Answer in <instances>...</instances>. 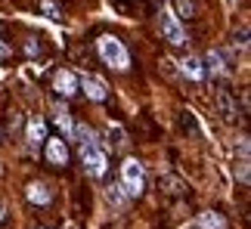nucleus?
<instances>
[{"mask_svg": "<svg viewBox=\"0 0 251 229\" xmlns=\"http://www.w3.org/2000/svg\"><path fill=\"white\" fill-rule=\"evenodd\" d=\"M196 13V6H192V0H177V16H192Z\"/></svg>", "mask_w": 251, "mask_h": 229, "instance_id": "15", "label": "nucleus"}, {"mask_svg": "<svg viewBox=\"0 0 251 229\" xmlns=\"http://www.w3.org/2000/svg\"><path fill=\"white\" fill-rule=\"evenodd\" d=\"M199 226H201V229H226L224 217H220V214H214V211H205V214H199Z\"/></svg>", "mask_w": 251, "mask_h": 229, "instance_id": "12", "label": "nucleus"}, {"mask_svg": "<svg viewBox=\"0 0 251 229\" xmlns=\"http://www.w3.org/2000/svg\"><path fill=\"white\" fill-rule=\"evenodd\" d=\"M180 65H183V74H186L189 81H205V65H201L199 56H186Z\"/></svg>", "mask_w": 251, "mask_h": 229, "instance_id": "8", "label": "nucleus"}, {"mask_svg": "<svg viewBox=\"0 0 251 229\" xmlns=\"http://www.w3.org/2000/svg\"><path fill=\"white\" fill-rule=\"evenodd\" d=\"M78 87L87 93V99H93V102H105V96H109V87H105V81L96 78V74H84V78L78 81Z\"/></svg>", "mask_w": 251, "mask_h": 229, "instance_id": "5", "label": "nucleus"}, {"mask_svg": "<svg viewBox=\"0 0 251 229\" xmlns=\"http://www.w3.org/2000/svg\"><path fill=\"white\" fill-rule=\"evenodd\" d=\"M109 202H115V205H124V195L118 192V186H109Z\"/></svg>", "mask_w": 251, "mask_h": 229, "instance_id": "18", "label": "nucleus"}, {"mask_svg": "<svg viewBox=\"0 0 251 229\" xmlns=\"http://www.w3.org/2000/svg\"><path fill=\"white\" fill-rule=\"evenodd\" d=\"M81 161H84V167H87V174H90V177H102L105 167H109V158H105V152L96 146V142L81 146Z\"/></svg>", "mask_w": 251, "mask_h": 229, "instance_id": "4", "label": "nucleus"}, {"mask_svg": "<svg viewBox=\"0 0 251 229\" xmlns=\"http://www.w3.org/2000/svg\"><path fill=\"white\" fill-rule=\"evenodd\" d=\"M109 139H115V146H124V130L121 127H109Z\"/></svg>", "mask_w": 251, "mask_h": 229, "instance_id": "17", "label": "nucleus"}, {"mask_svg": "<svg viewBox=\"0 0 251 229\" xmlns=\"http://www.w3.org/2000/svg\"><path fill=\"white\" fill-rule=\"evenodd\" d=\"M53 87H56V93L59 96H75L78 93V78H75L72 71H56V78H53Z\"/></svg>", "mask_w": 251, "mask_h": 229, "instance_id": "6", "label": "nucleus"}, {"mask_svg": "<svg viewBox=\"0 0 251 229\" xmlns=\"http://www.w3.org/2000/svg\"><path fill=\"white\" fill-rule=\"evenodd\" d=\"M158 25H161V34H165L168 44H174V46L186 44V31H183V25H180V16L174 13V9H168L165 3H161V13H158Z\"/></svg>", "mask_w": 251, "mask_h": 229, "instance_id": "2", "label": "nucleus"}, {"mask_svg": "<svg viewBox=\"0 0 251 229\" xmlns=\"http://www.w3.org/2000/svg\"><path fill=\"white\" fill-rule=\"evenodd\" d=\"M41 9H44V13L50 16V19H62V13H59V6H56L53 0H44V3H41Z\"/></svg>", "mask_w": 251, "mask_h": 229, "instance_id": "16", "label": "nucleus"}, {"mask_svg": "<svg viewBox=\"0 0 251 229\" xmlns=\"http://www.w3.org/2000/svg\"><path fill=\"white\" fill-rule=\"evenodd\" d=\"M25 137H28V142H31V146H41V142L47 139V124H44V118H31V121H28Z\"/></svg>", "mask_w": 251, "mask_h": 229, "instance_id": "9", "label": "nucleus"}, {"mask_svg": "<svg viewBox=\"0 0 251 229\" xmlns=\"http://www.w3.org/2000/svg\"><path fill=\"white\" fill-rule=\"evenodd\" d=\"M25 53H28V56H34V53H41V44H34V41H28V44H25Z\"/></svg>", "mask_w": 251, "mask_h": 229, "instance_id": "19", "label": "nucleus"}, {"mask_svg": "<svg viewBox=\"0 0 251 229\" xmlns=\"http://www.w3.org/2000/svg\"><path fill=\"white\" fill-rule=\"evenodd\" d=\"M217 109H220L226 124H236V106H233V99H229L226 90H217Z\"/></svg>", "mask_w": 251, "mask_h": 229, "instance_id": "11", "label": "nucleus"}, {"mask_svg": "<svg viewBox=\"0 0 251 229\" xmlns=\"http://www.w3.org/2000/svg\"><path fill=\"white\" fill-rule=\"evenodd\" d=\"M205 62H208V69H211V71H220V69H224V56H220L217 50H211V53L205 56Z\"/></svg>", "mask_w": 251, "mask_h": 229, "instance_id": "13", "label": "nucleus"}, {"mask_svg": "<svg viewBox=\"0 0 251 229\" xmlns=\"http://www.w3.org/2000/svg\"><path fill=\"white\" fill-rule=\"evenodd\" d=\"M224 3H226V6H233V3H236V0H224Z\"/></svg>", "mask_w": 251, "mask_h": 229, "instance_id": "21", "label": "nucleus"}, {"mask_svg": "<svg viewBox=\"0 0 251 229\" xmlns=\"http://www.w3.org/2000/svg\"><path fill=\"white\" fill-rule=\"evenodd\" d=\"M47 142V161H50V164H69V149H65V142L62 139H50L47 137L44 139Z\"/></svg>", "mask_w": 251, "mask_h": 229, "instance_id": "7", "label": "nucleus"}, {"mask_svg": "<svg viewBox=\"0 0 251 229\" xmlns=\"http://www.w3.org/2000/svg\"><path fill=\"white\" fill-rule=\"evenodd\" d=\"M121 183H124V192H127V195H140L143 192L146 177H143V164L137 158H127L121 164Z\"/></svg>", "mask_w": 251, "mask_h": 229, "instance_id": "3", "label": "nucleus"}, {"mask_svg": "<svg viewBox=\"0 0 251 229\" xmlns=\"http://www.w3.org/2000/svg\"><path fill=\"white\" fill-rule=\"evenodd\" d=\"M9 56H13V50H9V44H3V41H0V59H9Z\"/></svg>", "mask_w": 251, "mask_h": 229, "instance_id": "20", "label": "nucleus"}, {"mask_svg": "<svg viewBox=\"0 0 251 229\" xmlns=\"http://www.w3.org/2000/svg\"><path fill=\"white\" fill-rule=\"evenodd\" d=\"M25 195H28V202L31 205H50V189H47L44 183H28V189H25Z\"/></svg>", "mask_w": 251, "mask_h": 229, "instance_id": "10", "label": "nucleus"}, {"mask_svg": "<svg viewBox=\"0 0 251 229\" xmlns=\"http://www.w3.org/2000/svg\"><path fill=\"white\" fill-rule=\"evenodd\" d=\"M56 124H59V130L65 133V139H69V137H72V121H69V114L59 112V114H56Z\"/></svg>", "mask_w": 251, "mask_h": 229, "instance_id": "14", "label": "nucleus"}, {"mask_svg": "<svg viewBox=\"0 0 251 229\" xmlns=\"http://www.w3.org/2000/svg\"><path fill=\"white\" fill-rule=\"evenodd\" d=\"M0 220H3V211H0Z\"/></svg>", "mask_w": 251, "mask_h": 229, "instance_id": "22", "label": "nucleus"}, {"mask_svg": "<svg viewBox=\"0 0 251 229\" xmlns=\"http://www.w3.org/2000/svg\"><path fill=\"white\" fill-rule=\"evenodd\" d=\"M96 53H100V59L105 65H112V69H118V71H124L130 65V56L124 50V44L118 37H112V34H102L100 41H96Z\"/></svg>", "mask_w": 251, "mask_h": 229, "instance_id": "1", "label": "nucleus"}]
</instances>
